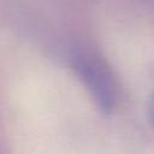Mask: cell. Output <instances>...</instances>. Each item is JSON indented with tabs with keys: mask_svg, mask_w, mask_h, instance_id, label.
<instances>
[{
	"mask_svg": "<svg viewBox=\"0 0 154 154\" xmlns=\"http://www.w3.org/2000/svg\"><path fill=\"white\" fill-rule=\"evenodd\" d=\"M153 122H154V106H153Z\"/></svg>",
	"mask_w": 154,
	"mask_h": 154,
	"instance_id": "obj_2",
	"label": "cell"
},
{
	"mask_svg": "<svg viewBox=\"0 0 154 154\" xmlns=\"http://www.w3.org/2000/svg\"><path fill=\"white\" fill-rule=\"evenodd\" d=\"M73 69L81 81L89 89L99 107L108 113L116 103V84L107 66L90 54H77L73 58Z\"/></svg>",
	"mask_w": 154,
	"mask_h": 154,
	"instance_id": "obj_1",
	"label": "cell"
}]
</instances>
